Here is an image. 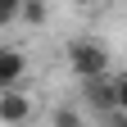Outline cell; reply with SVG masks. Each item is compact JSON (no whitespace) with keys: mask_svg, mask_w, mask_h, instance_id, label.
Instances as JSON below:
<instances>
[{"mask_svg":"<svg viewBox=\"0 0 127 127\" xmlns=\"http://www.w3.org/2000/svg\"><path fill=\"white\" fill-rule=\"evenodd\" d=\"M73 5H86V9H91V5H104V0H73Z\"/></svg>","mask_w":127,"mask_h":127,"instance_id":"9c48e42d","label":"cell"},{"mask_svg":"<svg viewBox=\"0 0 127 127\" xmlns=\"http://www.w3.org/2000/svg\"><path fill=\"white\" fill-rule=\"evenodd\" d=\"M32 118V100L27 95H18V91H0V123H27Z\"/></svg>","mask_w":127,"mask_h":127,"instance_id":"277c9868","label":"cell"},{"mask_svg":"<svg viewBox=\"0 0 127 127\" xmlns=\"http://www.w3.org/2000/svg\"><path fill=\"white\" fill-rule=\"evenodd\" d=\"M18 9H23V0H0V27H9L18 18Z\"/></svg>","mask_w":127,"mask_h":127,"instance_id":"8992f818","label":"cell"},{"mask_svg":"<svg viewBox=\"0 0 127 127\" xmlns=\"http://www.w3.org/2000/svg\"><path fill=\"white\" fill-rule=\"evenodd\" d=\"M18 18L27 27H41L45 18H50V9H45V0H23V9H18Z\"/></svg>","mask_w":127,"mask_h":127,"instance_id":"5b68a950","label":"cell"},{"mask_svg":"<svg viewBox=\"0 0 127 127\" xmlns=\"http://www.w3.org/2000/svg\"><path fill=\"white\" fill-rule=\"evenodd\" d=\"M68 68L77 77H95V73H109V50L100 41H73L68 45Z\"/></svg>","mask_w":127,"mask_h":127,"instance_id":"7a4b0ae2","label":"cell"},{"mask_svg":"<svg viewBox=\"0 0 127 127\" xmlns=\"http://www.w3.org/2000/svg\"><path fill=\"white\" fill-rule=\"evenodd\" d=\"M118 123H127V73L118 77V114H114Z\"/></svg>","mask_w":127,"mask_h":127,"instance_id":"52a82bcc","label":"cell"},{"mask_svg":"<svg viewBox=\"0 0 127 127\" xmlns=\"http://www.w3.org/2000/svg\"><path fill=\"white\" fill-rule=\"evenodd\" d=\"M23 77H27V59L14 50V45H0V91L18 86Z\"/></svg>","mask_w":127,"mask_h":127,"instance_id":"3957f363","label":"cell"},{"mask_svg":"<svg viewBox=\"0 0 127 127\" xmlns=\"http://www.w3.org/2000/svg\"><path fill=\"white\" fill-rule=\"evenodd\" d=\"M82 95H86V104H91L100 118H114V114H118V82H114L109 73L82 77Z\"/></svg>","mask_w":127,"mask_h":127,"instance_id":"6da1fadb","label":"cell"},{"mask_svg":"<svg viewBox=\"0 0 127 127\" xmlns=\"http://www.w3.org/2000/svg\"><path fill=\"white\" fill-rule=\"evenodd\" d=\"M55 123H59V127H64V123L77 127V123H82V114H77V109H55Z\"/></svg>","mask_w":127,"mask_h":127,"instance_id":"ba28073f","label":"cell"}]
</instances>
